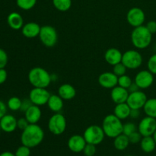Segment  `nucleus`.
Segmentation results:
<instances>
[{"instance_id":"nucleus-29","label":"nucleus","mask_w":156,"mask_h":156,"mask_svg":"<svg viewBox=\"0 0 156 156\" xmlns=\"http://www.w3.org/2000/svg\"><path fill=\"white\" fill-rule=\"evenodd\" d=\"M21 101L19 98L14 97L10 98L7 102V107L9 108V110L12 111H20L21 106Z\"/></svg>"},{"instance_id":"nucleus-37","label":"nucleus","mask_w":156,"mask_h":156,"mask_svg":"<svg viewBox=\"0 0 156 156\" xmlns=\"http://www.w3.org/2000/svg\"><path fill=\"white\" fill-rule=\"evenodd\" d=\"M128 138H129V143H132V144H137V143H140L142 138H143V136L137 130L131 133L129 136H128Z\"/></svg>"},{"instance_id":"nucleus-21","label":"nucleus","mask_w":156,"mask_h":156,"mask_svg":"<svg viewBox=\"0 0 156 156\" xmlns=\"http://www.w3.org/2000/svg\"><path fill=\"white\" fill-rule=\"evenodd\" d=\"M58 94L63 100H72L76 95V90L72 85L64 83L61 85L58 88Z\"/></svg>"},{"instance_id":"nucleus-41","label":"nucleus","mask_w":156,"mask_h":156,"mask_svg":"<svg viewBox=\"0 0 156 156\" xmlns=\"http://www.w3.org/2000/svg\"><path fill=\"white\" fill-rule=\"evenodd\" d=\"M146 27L152 34L156 33V21H149V22H147Z\"/></svg>"},{"instance_id":"nucleus-48","label":"nucleus","mask_w":156,"mask_h":156,"mask_svg":"<svg viewBox=\"0 0 156 156\" xmlns=\"http://www.w3.org/2000/svg\"><path fill=\"white\" fill-rule=\"evenodd\" d=\"M126 156H133V155H126Z\"/></svg>"},{"instance_id":"nucleus-28","label":"nucleus","mask_w":156,"mask_h":156,"mask_svg":"<svg viewBox=\"0 0 156 156\" xmlns=\"http://www.w3.org/2000/svg\"><path fill=\"white\" fill-rule=\"evenodd\" d=\"M52 2L56 10L62 12L69 10L73 4L72 0H52Z\"/></svg>"},{"instance_id":"nucleus-25","label":"nucleus","mask_w":156,"mask_h":156,"mask_svg":"<svg viewBox=\"0 0 156 156\" xmlns=\"http://www.w3.org/2000/svg\"><path fill=\"white\" fill-rule=\"evenodd\" d=\"M140 147L146 153H151L155 149L156 143L152 136H143L140 141Z\"/></svg>"},{"instance_id":"nucleus-15","label":"nucleus","mask_w":156,"mask_h":156,"mask_svg":"<svg viewBox=\"0 0 156 156\" xmlns=\"http://www.w3.org/2000/svg\"><path fill=\"white\" fill-rule=\"evenodd\" d=\"M68 147L70 151L76 153L83 152L85 146H86L87 143L85 141L83 136L81 135H73L68 140Z\"/></svg>"},{"instance_id":"nucleus-43","label":"nucleus","mask_w":156,"mask_h":156,"mask_svg":"<svg viewBox=\"0 0 156 156\" xmlns=\"http://www.w3.org/2000/svg\"><path fill=\"white\" fill-rule=\"evenodd\" d=\"M6 112H7V106L2 101H0V119L5 115Z\"/></svg>"},{"instance_id":"nucleus-3","label":"nucleus","mask_w":156,"mask_h":156,"mask_svg":"<svg viewBox=\"0 0 156 156\" xmlns=\"http://www.w3.org/2000/svg\"><path fill=\"white\" fill-rule=\"evenodd\" d=\"M28 81L34 88H47L52 82L51 75L42 67H34L28 73Z\"/></svg>"},{"instance_id":"nucleus-39","label":"nucleus","mask_w":156,"mask_h":156,"mask_svg":"<svg viewBox=\"0 0 156 156\" xmlns=\"http://www.w3.org/2000/svg\"><path fill=\"white\" fill-rule=\"evenodd\" d=\"M30 123H28V121L27 120V119L25 117H21L19 118L17 121V126H18V129H21V130H24L26 127H27Z\"/></svg>"},{"instance_id":"nucleus-44","label":"nucleus","mask_w":156,"mask_h":156,"mask_svg":"<svg viewBox=\"0 0 156 156\" xmlns=\"http://www.w3.org/2000/svg\"><path fill=\"white\" fill-rule=\"evenodd\" d=\"M140 117V109H131L129 117L132 119H138Z\"/></svg>"},{"instance_id":"nucleus-2","label":"nucleus","mask_w":156,"mask_h":156,"mask_svg":"<svg viewBox=\"0 0 156 156\" xmlns=\"http://www.w3.org/2000/svg\"><path fill=\"white\" fill-rule=\"evenodd\" d=\"M152 41V34L145 25L134 27L131 33V42L138 50H144L150 46Z\"/></svg>"},{"instance_id":"nucleus-16","label":"nucleus","mask_w":156,"mask_h":156,"mask_svg":"<svg viewBox=\"0 0 156 156\" xmlns=\"http://www.w3.org/2000/svg\"><path fill=\"white\" fill-rule=\"evenodd\" d=\"M129 92L126 88L117 85L111 89V98L114 104L125 103L127 101Z\"/></svg>"},{"instance_id":"nucleus-27","label":"nucleus","mask_w":156,"mask_h":156,"mask_svg":"<svg viewBox=\"0 0 156 156\" xmlns=\"http://www.w3.org/2000/svg\"><path fill=\"white\" fill-rule=\"evenodd\" d=\"M143 109L146 116L156 119V98L148 99Z\"/></svg>"},{"instance_id":"nucleus-40","label":"nucleus","mask_w":156,"mask_h":156,"mask_svg":"<svg viewBox=\"0 0 156 156\" xmlns=\"http://www.w3.org/2000/svg\"><path fill=\"white\" fill-rule=\"evenodd\" d=\"M32 105H33V104H32V102L30 101V100L29 98L23 99V100L21 101V106L20 111H22V112H25Z\"/></svg>"},{"instance_id":"nucleus-12","label":"nucleus","mask_w":156,"mask_h":156,"mask_svg":"<svg viewBox=\"0 0 156 156\" xmlns=\"http://www.w3.org/2000/svg\"><path fill=\"white\" fill-rule=\"evenodd\" d=\"M148 100L146 93L141 90L129 93L126 103L131 109H142Z\"/></svg>"},{"instance_id":"nucleus-35","label":"nucleus","mask_w":156,"mask_h":156,"mask_svg":"<svg viewBox=\"0 0 156 156\" xmlns=\"http://www.w3.org/2000/svg\"><path fill=\"white\" fill-rule=\"evenodd\" d=\"M15 156H30V148L22 145L19 146L15 151Z\"/></svg>"},{"instance_id":"nucleus-5","label":"nucleus","mask_w":156,"mask_h":156,"mask_svg":"<svg viewBox=\"0 0 156 156\" xmlns=\"http://www.w3.org/2000/svg\"><path fill=\"white\" fill-rule=\"evenodd\" d=\"M83 136L87 143L97 146L105 140V134L101 126L98 125H91L84 131Z\"/></svg>"},{"instance_id":"nucleus-46","label":"nucleus","mask_w":156,"mask_h":156,"mask_svg":"<svg viewBox=\"0 0 156 156\" xmlns=\"http://www.w3.org/2000/svg\"><path fill=\"white\" fill-rule=\"evenodd\" d=\"M0 156H15V155L14 153L11 152H2L0 154Z\"/></svg>"},{"instance_id":"nucleus-19","label":"nucleus","mask_w":156,"mask_h":156,"mask_svg":"<svg viewBox=\"0 0 156 156\" xmlns=\"http://www.w3.org/2000/svg\"><path fill=\"white\" fill-rule=\"evenodd\" d=\"M42 117V111L40 106L32 105L27 111L24 112V117L27 119L30 124L37 123Z\"/></svg>"},{"instance_id":"nucleus-7","label":"nucleus","mask_w":156,"mask_h":156,"mask_svg":"<svg viewBox=\"0 0 156 156\" xmlns=\"http://www.w3.org/2000/svg\"><path fill=\"white\" fill-rule=\"evenodd\" d=\"M39 38L43 45L51 48L54 47L58 41V34L55 27L50 25H44L41 27Z\"/></svg>"},{"instance_id":"nucleus-10","label":"nucleus","mask_w":156,"mask_h":156,"mask_svg":"<svg viewBox=\"0 0 156 156\" xmlns=\"http://www.w3.org/2000/svg\"><path fill=\"white\" fill-rule=\"evenodd\" d=\"M126 21L129 25L133 27L142 26L146 21V14L140 8H131L126 14Z\"/></svg>"},{"instance_id":"nucleus-13","label":"nucleus","mask_w":156,"mask_h":156,"mask_svg":"<svg viewBox=\"0 0 156 156\" xmlns=\"http://www.w3.org/2000/svg\"><path fill=\"white\" fill-rule=\"evenodd\" d=\"M134 82L140 89H146L152 85L154 82V75L149 70H141L135 76Z\"/></svg>"},{"instance_id":"nucleus-17","label":"nucleus","mask_w":156,"mask_h":156,"mask_svg":"<svg viewBox=\"0 0 156 156\" xmlns=\"http://www.w3.org/2000/svg\"><path fill=\"white\" fill-rule=\"evenodd\" d=\"M17 120L11 114H5L0 119V129L5 133H12L18 128Z\"/></svg>"},{"instance_id":"nucleus-30","label":"nucleus","mask_w":156,"mask_h":156,"mask_svg":"<svg viewBox=\"0 0 156 156\" xmlns=\"http://www.w3.org/2000/svg\"><path fill=\"white\" fill-rule=\"evenodd\" d=\"M37 1V0H16V4L22 10L27 11L36 5Z\"/></svg>"},{"instance_id":"nucleus-24","label":"nucleus","mask_w":156,"mask_h":156,"mask_svg":"<svg viewBox=\"0 0 156 156\" xmlns=\"http://www.w3.org/2000/svg\"><path fill=\"white\" fill-rule=\"evenodd\" d=\"M131 108L126 102L121 104H117L114 109V114L120 120H125L129 117Z\"/></svg>"},{"instance_id":"nucleus-32","label":"nucleus","mask_w":156,"mask_h":156,"mask_svg":"<svg viewBox=\"0 0 156 156\" xmlns=\"http://www.w3.org/2000/svg\"><path fill=\"white\" fill-rule=\"evenodd\" d=\"M137 130H138V127L135 123H132V122H127V123H124L123 126V133L127 136Z\"/></svg>"},{"instance_id":"nucleus-26","label":"nucleus","mask_w":156,"mask_h":156,"mask_svg":"<svg viewBox=\"0 0 156 156\" xmlns=\"http://www.w3.org/2000/svg\"><path fill=\"white\" fill-rule=\"evenodd\" d=\"M129 138L125 134L121 133L117 137L114 138V146L117 150L123 151L129 146Z\"/></svg>"},{"instance_id":"nucleus-33","label":"nucleus","mask_w":156,"mask_h":156,"mask_svg":"<svg viewBox=\"0 0 156 156\" xmlns=\"http://www.w3.org/2000/svg\"><path fill=\"white\" fill-rule=\"evenodd\" d=\"M126 70H127V68L122 62L116 64L115 66H113V73L118 77L126 74Z\"/></svg>"},{"instance_id":"nucleus-4","label":"nucleus","mask_w":156,"mask_h":156,"mask_svg":"<svg viewBox=\"0 0 156 156\" xmlns=\"http://www.w3.org/2000/svg\"><path fill=\"white\" fill-rule=\"evenodd\" d=\"M123 126L121 120L113 114H108L104 118L101 127L106 136L114 139L123 133Z\"/></svg>"},{"instance_id":"nucleus-1","label":"nucleus","mask_w":156,"mask_h":156,"mask_svg":"<svg viewBox=\"0 0 156 156\" xmlns=\"http://www.w3.org/2000/svg\"><path fill=\"white\" fill-rule=\"evenodd\" d=\"M44 139V131L37 123L29 124L21 135V144L29 148L39 146Z\"/></svg>"},{"instance_id":"nucleus-20","label":"nucleus","mask_w":156,"mask_h":156,"mask_svg":"<svg viewBox=\"0 0 156 156\" xmlns=\"http://www.w3.org/2000/svg\"><path fill=\"white\" fill-rule=\"evenodd\" d=\"M41 27L36 22L30 21L24 24L21 28V33L27 38H34L39 37Z\"/></svg>"},{"instance_id":"nucleus-34","label":"nucleus","mask_w":156,"mask_h":156,"mask_svg":"<svg viewBox=\"0 0 156 156\" xmlns=\"http://www.w3.org/2000/svg\"><path fill=\"white\" fill-rule=\"evenodd\" d=\"M147 67L149 71H150L153 75H156V53L149 57L147 62Z\"/></svg>"},{"instance_id":"nucleus-38","label":"nucleus","mask_w":156,"mask_h":156,"mask_svg":"<svg viewBox=\"0 0 156 156\" xmlns=\"http://www.w3.org/2000/svg\"><path fill=\"white\" fill-rule=\"evenodd\" d=\"M8 54L3 49L0 48V69H5L8 63Z\"/></svg>"},{"instance_id":"nucleus-11","label":"nucleus","mask_w":156,"mask_h":156,"mask_svg":"<svg viewBox=\"0 0 156 156\" xmlns=\"http://www.w3.org/2000/svg\"><path fill=\"white\" fill-rule=\"evenodd\" d=\"M137 127L143 136H152L156 130V119L146 116L140 120Z\"/></svg>"},{"instance_id":"nucleus-8","label":"nucleus","mask_w":156,"mask_h":156,"mask_svg":"<svg viewBox=\"0 0 156 156\" xmlns=\"http://www.w3.org/2000/svg\"><path fill=\"white\" fill-rule=\"evenodd\" d=\"M66 120L60 113H55L48 120V129L52 134L61 135L66 129Z\"/></svg>"},{"instance_id":"nucleus-31","label":"nucleus","mask_w":156,"mask_h":156,"mask_svg":"<svg viewBox=\"0 0 156 156\" xmlns=\"http://www.w3.org/2000/svg\"><path fill=\"white\" fill-rule=\"evenodd\" d=\"M133 83V80L130 78V76H127V75H123V76H120L118 77V85L119 86L122 87V88H124L128 89L129 86H130L131 84Z\"/></svg>"},{"instance_id":"nucleus-36","label":"nucleus","mask_w":156,"mask_h":156,"mask_svg":"<svg viewBox=\"0 0 156 156\" xmlns=\"http://www.w3.org/2000/svg\"><path fill=\"white\" fill-rule=\"evenodd\" d=\"M96 151H97V149H96L95 145L87 143L83 149V153L85 156H94L95 155Z\"/></svg>"},{"instance_id":"nucleus-47","label":"nucleus","mask_w":156,"mask_h":156,"mask_svg":"<svg viewBox=\"0 0 156 156\" xmlns=\"http://www.w3.org/2000/svg\"><path fill=\"white\" fill-rule=\"evenodd\" d=\"M152 137H153L154 140H155V142L156 143V130H155V132L153 133V135H152Z\"/></svg>"},{"instance_id":"nucleus-23","label":"nucleus","mask_w":156,"mask_h":156,"mask_svg":"<svg viewBox=\"0 0 156 156\" xmlns=\"http://www.w3.org/2000/svg\"><path fill=\"white\" fill-rule=\"evenodd\" d=\"M47 105L53 113H59L63 108V99L59 94H51Z\"/></svg>"},{"instance_id":"nucleus-22","label":"nucleus","mask_w":156,"mask_h":156,"mask_svg":"<svg viewBox=\"0 0 156 156\" xmlns=\"http://www.w3.org/2000/svg\"><path fill=\"white\" fill-rule=\"evenodd\" d=\"M7 23L9 27L15 30H21L24 26V19L18 12H12L7 17Z\"/></svg>"},{"instance_id":"nucleus-45","label":"nucleus","mask_w":156,"mask_h":156,"mask_svg":"<svg viewBox=\"0 0 156 156\" xmlns=\"http://www.w3.org/2000/svg\"><path fill=\"white\" fill-rule=\"evenodd\" d=\"M127 90L129 93H132V92H135V91H139V90H140V88H139V86L135 83V82H133V83L131 84L130 86L128 88Z\"/></svg>"},{"instance_id":"nucleus-14","label":"nucleus","mask_w":156,"mask_h":156,"mask_svg":"<svg viewBox=\"0 0 156 156\" xmlns=\"http://www.w3.org/2000/svg\"><path fill=\"white\" fill-rule=\"evenodd\" d=\"M98 83L103 88L112 89L118 85V76L113 72H105L99 76Z\"/></svg>"},{"instance_id":"nucleus-42","label":"nucleus","mask_w":156,"mask_h":156,"mask_svg":"<svg viewBox=\"0 0 156 156\" xmlns=\"http://www.w3.org/2000/svg\"><path fill=\"white\" fill-rule=\"evenodd\" d=\"M8 77V73L5 69H0V85L4 83Z\"/></svg>"},{"instance_id":"nucleus-18","label":"nucleus","mask_w":156,"mask_h":156,"mask_svg":"<svg viewBox=\"0 0 156 156\" xmlns=\"http://www.w3.org/2000/svg\"><path fill=\"white\" fill-rule=\"evenodd\" d=\"M123 53L115 47L108 49L105 53V59L109 65L115 66L121 62Z\"/></svg>"},{"instance_id":"nucleus-6","label":"nucleus","mask_w":156,"mask_h":156,"mask_svg":"<svg viewBox=\"0 0 156 156\" xmlns=\"http://www.w3.org/2000/svg\"><path fill=\"white\" fill-rule=\"evenodd\" d=\"M143 62V56L138 50H129L123 53L121 62L127 69H136L141 66Z\"/></svg>"},{"instance_id":"nucleus-9","label":"nucleus","mask_w":156,"mask_h":156,"mask_svg":"<svg viewBox=\"0 0 156 156\" xmlns=\"http://www.w3.org/2000/svg\"><path fill=\"white\" fill-rule=\"evenodd\" d=\"M50 95L51 94L49 92L48 90H47V88L34 87L29 93V99L33 105L43 106L47 105Z\"/></svg>"}]
</instances>
